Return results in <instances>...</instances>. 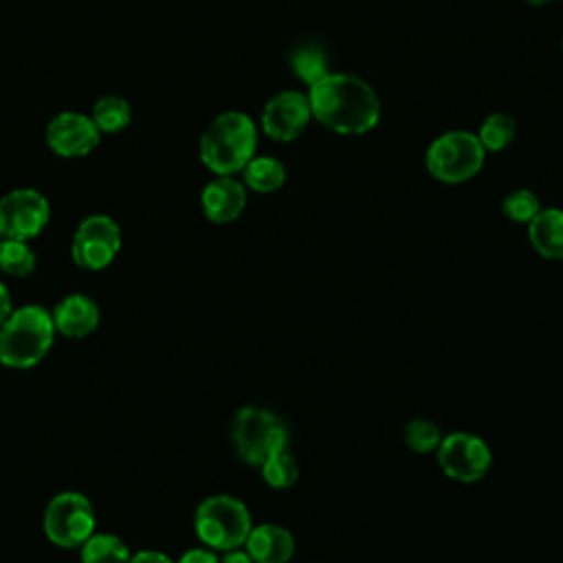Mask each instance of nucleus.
I'll use <instances>...</instances> for the list:
<instances>
[{
	"label": "nucleus",
	"instance_id": "nucleus-16",
	"mask_svg": "<svg viewBox=\"0 0 563 563\" xmlns=\"http://www.w3.org/2000/svg\"><path fill=\"white\" fill-rule=\"evenodd\" d=\"M528 242L543 260H563V209L541 207L528 222Z\"/></svg>",
	"mask_w": 563,
	"mask_h": 563
},
{
	"label": "nucleus",
	"instance_id": "nucleus-20",
	"mask_svg": "<svg viewBox=\"0 0 563 563\" xmlns=\"http://www.w3.org/2000/svg\"><path fill=\"white\" fill-rule=\"evenodd\" d=\"M90 119L95 121V125L99 128V132L103 134H117L121 130H125L132 121V108L123 97L117 95H106L99 97L92 106V114Z\"/></svg>",
	"mask_w": 563,
	"mask_h": 563
},
{
	"label": "nucleus",
	"instance_id": "nucleus-26",
	"mask_svg": "<svg viewBox=\"0 0 563 563\" xmlns=\"http://www.w3.org/2000/svg\"><path fill=\"white\" fill-rule=\"evenodd\" d=\"M176 563H220V556L211 548H191L185 550Z\"/></svg>",
	"mask_w": 563,
	"mask_h": 563
},
{
	"label": "nucleus",
	"instance_id": "nucleus-13",
	"mask_svg": "<svg viewBox=\"0 0 563 563\" xmlns=\"http://www.w3.org/2000/svg\"><path fill=\"white\" fill-rule=\"evenodd\" d=\"M200 207L207 220L229 224L238 220L246 207V187L233 176H216L202 187Z\"/></svg>",
	"mask_w": 563,
	"mask_h": 563
},
{
	"label": "nucleus",
	"instance_id": "nucleus-27",
	"mask_svg": "<svg viewBox=\"0 0 563 563\" xmlns=\"http://www.w3.org/2000/svg\"><path fill=\"white\" fill-rule=\"evenodd\" d=\"M130 563H174L165 552L158 550H139L130 556Z\"/></svg>",
	"mask_w": 563,
	"mask_h": 563
},
{
	"label": "nucleus",
	"instance_id": "nucleus-18",
	"mask_svg": "<svg viewBox=\"0 0 563 563\" xmlns=\"http://www.w3.org/2000/svg\"><path fill=\"white\" fill-rule=\"evenodd\" d=\"M242 183L257 194H273L286 183V167L275 156H253L242 169Z\"/></svg>",
	"mask_w": 563,
	"mask_h": 563
},
{
	"label": "nucleus",
	"instance_id": "nucleus-12",
	"mask_svg": "<svg viewBox=\"0 0 563 563\" xmlns=\"http://www.w3.org/2000/svg\"><path fill=\"white\" fill-rule=\"evenodd\" d=\"M44 139L53 154L62 158H79L99 145L101 132L88 114L66 110L48 121Z\"/></svg>",
	"mask_w": 563,
	"mask_h": 563
},
{
	"label": "nucleus",
	"instance_id": "nucleus-21",
	"mask_svg": "<svg viewBox=\"0 0 563 563\" xmlns=\"http://www.w3.org/2000/svg\"><path fill=\"white\" fill-rule=\"evenodd\" d=\"M515 136H517V123L506 112L488 114L477 130V139L486 152L506 150L515 141Z\"/></svg>",
	"mask_w": 563,
	"mask_h": 563
},
{
	"label": "nucleus",
	"instance_id": "nucleus-9",
	"mask_svg": "<svg viewBox=\"0 0 563 563\" xmlns=\"http://www.w3.org/2000/svg\"><path fill=\"white\" fill-rule=\"evenodd\" d=\"M435 460L446 477L462 484H473L488 473L493 453L484 438L468 431H453L442 438L440 446L435 449Z\"/></svg>",
	"mask_w": 563,
	"mask_h": 563
},
{
	"label": "nucleus",
	"instance_id": "nucleus-28",
	"mask_svg": "<svg viewBox=\"0 0 563 563\" xmlns=\"http://www.w3.org/2000/svg\"><path fill=\"white\" fill-rule=\"evenodd\" d=\"M220 563H255V561L249 556V552H246V550L235 548V550H227V552H222Z\"/></svg>",
	"mask_w": 563,
	"mask_h": 563
},
{
	"label": "nucleus",
	"instance_id": "nucleus-15",
	"mask_svg": "<svg viewBox=\"0 0 563 563\" xmlns=\"http://www.w3.org/2000/svg\"><path fill=\"white\" fill-rule=\"evenodd\" d=\"M242 548L255 563H288L295 554V537L279 523H257Z\"/></svg>",
	"mask_w": 563,
	"mask_h": 563
},
{
	"label": "nucleus",
	"instance_id": "nucleus-19",
	"mask_svg": "<svg viewBox=\"0 0 563 563\" xmlns=\"http://www.w3.org/2000/svg\"><path fill=\"white\" fill-rule=\"evenodd\" d=\"M130 556L128 543L110 532H95L79 548L81 563H130Z\"/></svg>",
	"mask_w": 563,
	"mask_h": 563
},
{
	"label": "nucleus",
	"instance_id": "nucleus-11",
	"mask_svg": "<svg viewBox=\"0 0 563 563\" xmlns=\"http://www.w3.org/2000/svg\"><path fill=\"white\" fill-rule=\"evenodd\" d=\"M312 121V110L306 92L282 90L271 97L262 110V130L268 139L279 143L295 141Z\"/></svg>",
	"mask_w": 563,
	"mask_h": 563
},
{
	"label": "nucleus",
	"instance_id": "nucleus-14",
	"mask_svg": "<svg viewBox=\"0 0 563 563\" xmlns=\"http://www.w3.org/2000/svg\"><path fill=\"white\" fill-rule=\"evenodd\" d=\"M55 332L66 339H84L92 334L99 325V306L95 299L81 292L66 295L51 310Z\"/></svg>",
	"mask_w": 563,
	"mask_h": 563
},
{
	"label": "nucleus",
	"instance_id": "nucleus-8",
	"mask_svg": "<svg viewBox=\"0 0 563 563\" xmlns=\"http://www.w3.org/2000/svg\"><path fill=\"white\" fill-rule=\"evenodd\" d=\"M121 249V229L106 213H92L79 222L70 244L73 262L84 271H103Z\"/></svg>",
	"mask_w": 563,
	"mask_h": 563
},
{
	"label": "nucleus",
	"instance_id": "nucleus-4",
	"mask_svg": "<svg viewBox=\"0 0 563 563\" xmlns=\"http://www.w3.org/2000/svg\"><path fill=\"white\" fill-rule=\"evenodd\" d=\"M253 528L251 510L233 495H211L202 499L194 512V530L202 545L227 552L242 548Z\"/></svg>",
	"mask_w": 563,
	"mask_h": 563
},
{
	"label": "nucleus",
	"instance_id": "nucleus-2",
	"mask_svg": "<svg viewBox=\"0 0 563 563\" xmlns=\"http://www.w3.org/2000/svg\"><path fill=\"white\" fill-rule=\"evenodd\" d=\"M257 150V128L244 112L229 110L211 119L200 134L198 154L216 176H233L246 167Z\"/></svg>",
	"mask_w": 563,
	"mask_h": 563
},
{
	"label": "nucleus",
	"instance_id": "nucleus-31",
	"mask_svg": "<svg viewBox=\"0 0 563 563\" xmlns=\"http://www.w3.org/2000/svg\"><path fill=\"white\" fill-rule=\"evenodd\" d=\"M561 51H563V40H561Z\"/></svg>",
	"mask_w": 563,
	"mask_h": 563
},
{
	"label": "nucleus",
	"instance_id": "nucleus-29",
	"mask_svg": "<svg viewBox=\"0 0 563 563\" xmlns=\"http://www.w3.org/2000/svg\"><path fill=\"white\" fill-rule=\"evenodd\" d=\"M13 312V303H11V295L7 290V286L0 282V325L7 321V317Z\"/></svg>",
	"mask_w": 563,
	"mask_h": 563
},
{
	"label": "nucleus",
	"instance_id": "nucleus-6",
	"mask_svg": "<svg viewBox=\"0 0 563 563\" xmlns=\"http://www.w3.org/2000/svg\"><path fill=\"white\" fill-rule=\"evenodd\" d=\"M231 440L242 462L260 466L273 453L286 449L288 431L284 420L271 409L246 405L235 411Z\"/></svg>",
	"mask_w": 563,
	"mask_h": 563
},
{
	"label": "nucleus",
	"instance_id": "nucleus-30",
	"mask_svg": "<svg viewBox=\"0 0 563 563\" xmlns=\"http://www.w3.org/2000/svg\"><path fill=\"white\" fill-rule=\"evenodd\" d=\"M526 4H532V7H545V4H552L556 0H523Z\"/></svg>",
	"mask_w": 563,
	"mask_h": 563
},
{
	"label": "nucleus",
	"instance_id": "nucleus-5",
	"mask_svg": "<svg viewBox=\"0 0 563 563\" xmlns=\"http://www.w3.org/2000/svg\"><path fill=\"white\" fill-rule=\"evenodd\" d=\"M486 161L477 134L466 130H451L431 141L424 152L427 172L446 185H460L479 174Z\"/></svg>",
	"mask_w": 563,
	"mask_h": 563
},
{
	"label": "nucleus",
	"instance_id": "nucleus-10",
	"mask_svg": "<svg viewBox=\"0 0 563 563\" xmlns=\"http://www.w3.org/2000/svg\"><path fill=\"white\" fill-rule=\"evenodd\" d=\"M51 220L48 200L31 187L11 189L0 198V238L4 240H33Z\"/></svg>",
	"mask_w": 563,
	"mask_h": 563
},
{
	"label": "nucleus",
	"instance_id": "nucleus-25",
	"mask_svg": "<svg viewBox=\"0 0 563 563\" xmlns=\"http://www.w3.org/2000/svg\"><path fill=\"white\" fill-rule=\"evenodd\" d=\"M504 216L515 222V224H528L539 211H541V200L534 191L530 189H515L510 191L504 202H501Z\"/></svg>",
	"mask_w": 563,
	"mask_h": 563
},
{
	"label": "nucleus",
	"instance_id": "nucleus-22",
	"mask_svg": "<svg viewBox=\"0 0 563 563\" xmlns=\"http://www.w3.org/2000/svg\"><path fill=\"white\" fill-rule=\"evenodd\" d=\"M37 266L35 251L24 240H0V271L11 277H29Z\"/></svg>",
	"mask_w": 563,
	"mask_h": 563
},
{
	"label": "nucleus",
	"instance_id": "nucleus-7",
	"mask_svg": "<svg viewBox=\"0 0 563 563\" xmlns=\"http://www.w3.org/2000/svg\"><path fill=\"white\" fill-rule=\"evenodd\" d=\"M42 528L46 539L66 550H79L81 543L95 534L97 528V515L92 508V501L77 493V490H64L51 497V501L44 508Z\"/></svg>",
	"mask_w": 563,
	"mask_h": 563
},
{
	"label": "nucleus",
	"instance_id": "nucleus-24",
	"mask_svg": "<svg viewBox=\"0 0 563 563\" xmlns=\"http://www.w3.org/2000/svg\"><path fill=\"white\" fill-rule=\"evenodd\" d=\"M402 438H405V444L409 451H413L418 455H427V453H435V449L440 446L444 435L435 422H431L427 418H413L405 424Z\"/></svg>",
	"mask_w": 563,
	"mask_h": 563
},
{
	"label": "nucleus",
	"instance_id": "nucleus-17",
	"mask_svg": "<svg viewBox=\"0 0 563 563\" xmlns=\"http://www.w3.org/2000/svg\"><path fill=\"white\" fill-rule=\"evenodd\" d=\"M290 68L299 81H303L308 88L321 81L330 73L325 48L317 42H301L297 44L288 55Z\"/></svg>",
	"mask_w": 563,
	"mask_h": 563
},
{
	"label": "nucleus",
	"instance_id": "nucleus-3",
	"mask_svg": "<svg viewBox=\"0 0 563 563\" xmlns=\"http://www.w3.org/2000/svg\"><path fill=\"white\" fill-rule=\"evenodd\" d=\"M55 334L48 308L40 303L13 308L0 325V363L11 369L35 367L51 352Z\"/></svg>",
	"mask_w": 563,
	"mask_h": 563
},
{
	"label": "nucleus",
	"instance_id": "nucleus-1",
	"mask_svg": "<svg viewBox=\"0 0 563 563\" xmlns=\"http://www.w3.org/2000/svg\"><path fill=\"white\" fill-rule=\"evenodd\" d=\"M312 119L336 134H365L380 121V99L374 88L350 73H328L308 88Z\"/></svg>",
	"mask_w": 563,
	"mask_h": 563
},
{
	"label": "nucleus",
	"instance_id": "nucleus-23",
	"mask_svg": "<svg viewBox=\"0 0 563 563\" xmlns=\"http://www.w3.org/2000/svg\"><path fill=\"white\" fill-rule=\"evenodd\" d=\"M260 468H262V479L277 490L290 488L299 479V464L286 449L273 453L268 460L260 464Z\"/></svg>",
	"mask_w": 563,
	"mask_h": 563
}]
</instances>
